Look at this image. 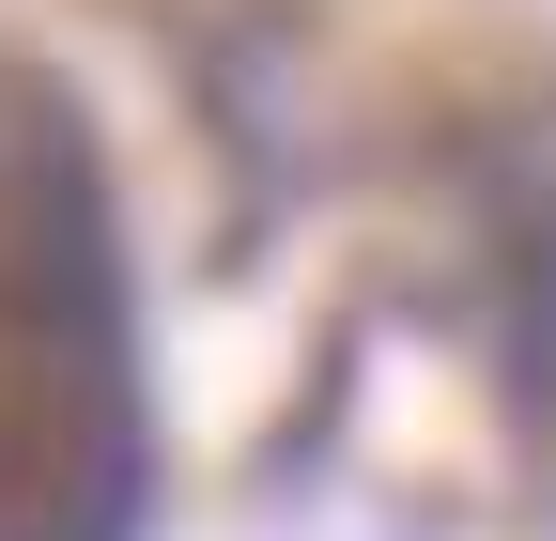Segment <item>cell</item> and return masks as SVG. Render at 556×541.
Here are the masks:
<instances>
[{
	"label": "cell",
	"mask_w": 556,
	"mask_h": 541,
	"mask_svg": "<svg viewBox=\"0 0 556 541\" xmlns=\"http://www.w3.org/2000/svg\"><path fill=\"white\" fill-rule=\"evenodd\" d=\"M139 279L78 93L0 78V541H139Z\"/></svg>",
	"instance_id": "obj_1"
}]
</instances>
